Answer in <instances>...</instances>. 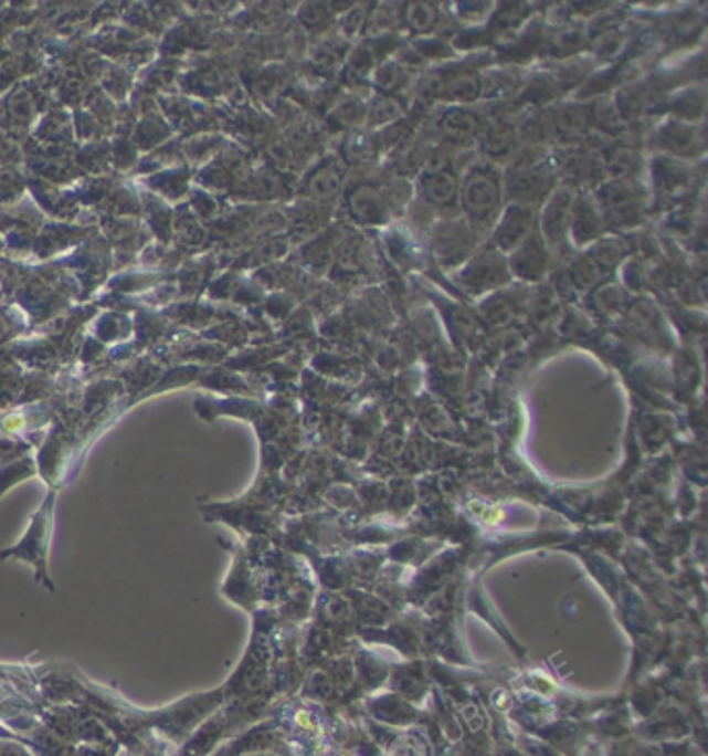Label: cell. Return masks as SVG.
I'll return each mask as SVG.
<instances>
[{"label":"cell","instance_id":"6da1fadb","mask_svg":"<svg viewBox=\"0 0 708 756\" xmlns=\"http://www.w3.org/2000/svg\"><path fill=\"white\" fill-rule=\"evenodd\" d=\"M459 200L466 212L467 224L474 231L490 227L501 210V171L490 162L472 167L459 186Z\"/></svg>","mask_w":708,"mask_h":756},{"label":"cell","instance_id":"7a4b0ae2","mask_svg":"<svg viewBox=\"0 0 708 756\" xmlns=\"http://www.w3.org/2000/svg\"><path fill=\"white\" fill-rule=\"evenodd\" d=\"M509 279H511V273H509L507 259L495 248H488L467 260L457 275V283L466 292L484 293L499 290L505 283H509Z\"/></svg>","mask_w":708,"mask_h":756},{"label":"cell","instance_id":"3957f363","mask_svg":"<svg viewBox=\"0 0 708 756\" xmlns=\"http://www.w3.org/2000/svg\"><path fill=\"white\" fill-rule=\"evenodd\" d=\"M420 193L432 207L450 208L459 198V181L447 156L432 155L420 171Z\"/></svg>","mask_w":708,"mask_h":756},{"label":"cell","instance_id":"277c9868","mask_svg":"<svg viewBox=\"0 0 708 756\" xmlns=\"http://www.w3.org/2000/svg\"><path fill=\"white\" fill-rule=\"evenodd\" d=\"M535 208L511 202L503 210L497 221V229L493 233V248L501 252L503 256L511 254L519 243H524L535 233Z\"/></svg>","mask_w":708,"mask_h":756},{"label":"cell","instance_id":"5b68a950","mask_svg":"<svg viewBox=\"0 0 708 756\" xmlns=\"http://www.w3.org/2000/svg\"><path fill=\"white\" fill-rule=\"evenodd\" d=\"M476 231L467 223H441L432 235L436 259L445 266H457L472 259Z\"/></svg>","mask_w":708,"mask_h":756},{"label":"cell","instance_id":"8992f818","mask_svg":"<svg viewBox=\"0 0 708 756\" xmlns=\"http://www.w3.org/2000/svg\"><path fill=\"white\" fill-rule=\"evenodd\" d=\"M347 210L356 223L366 224V227H379L393 219V207L389 198L370 183H363L349 191Z\"/></svg>","mask_w":708,"mask_h":756},{"label":"cell","instance_id":"52a82bcc","mask_svg":"<svg viewBox=\"0 0 708 756\" xmlns=\"http://www.w3.org/2000/svg\"><path fill=\"white\" fill-rule=\"evenodd\" d=\"M509 273L524 281H538L547 273L549 266V248L540 233H532L524 243L509 254L507 259Z\"/></svg>","mask_w":708,"mask_h":756},{"label":"cell","instance_id":"ba28073f","mask_svg":"<svg viewBox=\"0 0 708 756\" xmlns=\"http://www.w3.org/2000/svg\"><path fill=\"white\" fill-rule=\"evenodd\" d=\"M573 193L568 189L553 191L540 212V238L549 245H561L568 238Z\"/></svg>","mask_w":708,"mask_h":756},{"label":"cell","instance_id":"9c48e42d","mask_svg":"<svg viewBox=\"0 0 708 756\" xmlns=\"http://www.w3.org/2000/svg\"><path fill=\"white\" fill-rule=\"evenodd\" d=\"M603 231L605 221L596 204L588 196H573L568 227V235L573 240V245H588L599 240Z\"/></svg>","mask_w":708,"mask_h":756},{"label":"cell","instance_id":"30bf717a","mask_svg":"<svg viewBox=\"0 0 708 756\" xmlns=\"http://www.w3.org/2000/svg\"><path fill=\"white\" fill-rule=\"evenodd\" d=\"M344 188V172L335 160H325L311 171L306 181V193L316 202H332Z\"/></svg>","mask_w":708,"mask_h":756},{"label":"cell","instance_id":"8fae6325","mask_svg":"<svg viewBox=\"0 0 708 756\" xmlns=\"http://www.w3.org/2000/svg\"><path fill=\"white\" fill-rule=\"evenodd\" d=\"M599 200L605 210H611L615 214H625V210L634 212L638 208V193L627 179H615L606 183L605 188L599 191Z\"/></svg>","mask_w":708,"mask_h":756},{"label":"cell","instance_id":"7c38bea8","mask_svg":"<svg viewBox=\"0 0 708 756\" xmlns=\"http://www.w3.org/2000/svg\"><path fill=\"white\" fill-rule=\"evenodd\" d=\"M663 144L679 156L696 155L702 150V139L696 134V129L684 123H672L661 132Z\"/></svg>","mask_w":708,"mask_h":756},{"label":"cell","instance_id":"4fadbf2b","mask_svg":"<svg viewBox=\"0 0 708 756\" xmlns=\"http://www.w3.org/2000/svg\"><path fill=\"white\" fill-rule=\"evenodd\" d=\"M441 134L451 141H466L478 132V119L464 108H453L441 119Z\"/></svg>","mask_w":708,"mask_h":756},{"label":"cell","instance_id":"5bb4252c","mask_svg":"<svg viewBox=\"0 0 708 756\" xmlns=\"http://www.w3.org/2000/svg\"><path fill=\"white\" fill-rule=\"evenodd\" d=\"M405 82H408L405 71L398 63H393V61L382 63L374 71V87L379 90L382 96H391L393 92H398V90L405 86Z\"/></svg>","mask_w":708,"mask_h":756},{"label":"cell","instance_id":"9a60e30c","mask_svg":"<svg viewBox=\"0 0 708 756\" xmlns=\"http://www.w3.org/2000/svg\"><path fill=\"white\" fill-rule=\"evenodd\" d=\"M401 115V104L391 96H377L374 103L366 108V123L370 125H387L393 123Z\"/></svg>","mask_w":708,"mask_h":756},{"label":"cell","instance_id":"2e32d148","mask_svg":"<svg viewBox=\"0 0 708 756\" xmlns=\"http://www.w3.org/2000/svg\"><path fill=\"white\" fill-rule=\"evenodd\" d=\"M480 90L483 86H480L478 77H462V80H455V82L443 87L441 98H445L450 103H469V101L480 96Z\"/></svg>","mask_w":708,"mask_h":756},{"label":"cell","instance_id":"e0dca14e","mask_svg":"<svg viewBox=\"0 0 708 756\" xmlns=\"http://www.w3.org/2000/svg\"><path fill=\"white\" fill-rule=\"evenodd\" d=\"M588 259L592 260V264L599 271H606V269H613L620 262V259H622V248L617 245V241H596L594 248L590 250Z\"/></svg>","mask_w":708,"mask_h":756},{"label":"cell","instance_id":"ac0fdd59","mask_svg":"<svg viewBox=\"0 0 708 756\" xmlns=\"http://www.w3.org/2000/svg\"><path fill=\"white\" fill-rule=\"evenodd\" d=\"M366 108L368 106H363L362 101L347 98L335 106L330 119L335 120L339 127H351V125H358L360 120H366Z\"/></svg>","mask_w":708,"mask_h":756},{"label":"cell","instance_id":"d6986e66","mask_svg":"<svg viewBox=\"0 0 708 756\" xmlns=\"http://www.w3.org/2000/svg\"><path fill=\"white\" fill-rule=\"evenodd\" d=\"M408 23L418 34H426L436 25V9L432 4L415 2L408 9Z\"/></svg>","mask_w":708,"mask_h":756},{"label":"cell","instance_id":"ffe728a7","mask_svg":"<svg viewBox=\"0 0 708 756\" xmlns=\"http://www.w3.org/2000/svg\"><path fill=\"white\" fill-rule=\"evenodd\" d=\"M599 269L592 264V260L584 259L580 260V262H575L573 266H571V279H573V283L578 285V287H582V290H587V287H590V285H594V281L599 279Z\"/></svg>","mask_w":708,"mask_h":756},{"label":"cell","instance_id":"44dd1931","mask_svg":"<svg viewBox=\"0 0 708 756\" xmlns=\"http://www.w3.org/2000/svg\"><path fill=\"white\" fill-rule=\"evenodd\" d=\"M370 150H372L370 139L363 138L360 134H353V136H349L346 146H344V158L347 162H360L370 155Z\"/></svg>","mask_w":708,"mask_h":756},{"label":"cell","instance_id":"7402d4cb","mask_svg":"<svg viewBox=\"0 0 708 756\" xmlns=\"http://www.w3.org/2000/svg\"><path fill=\"white\" fill-rule=\"evenodd\" d=\"M511 139V132H507V129H490L488 134H486V138H484V148H486V153L490 156H497V155H503V153H507L509 150V141Z\"/></svg>","mask_w":708,"mask_h":756},{"label":"cell","instance_id":"603a6c76","mask_svg":"<svg viewBox=\"0 0 708 756\" xmlns=\"http://www.w3.org/2000/svg\"><path fill=\"white\" fill-rule=\"evenodd\" d=\"M327 15H329V7L327 4H310L304 11V21L308 25H320L327 19Z\"/></svg>","mask_w":708,"mask_h":756}]
</instances>
